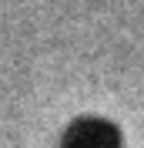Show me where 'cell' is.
<instances>
[{
	"label": "cell",
	"instance_id": "cell-1",
	"mask_svg": "<svg viewBox=\"0 0 144 148\" xmlns=\"http://www.w3.org/2000/svg\"><path fill=\"white\" fill-rule=\"evenodd\" d=\"M77 148H107V131H84L81 141H77Z\"/></svg>",
	"mask_w": 144,
	"mask_h": 148
}]
</instances>
